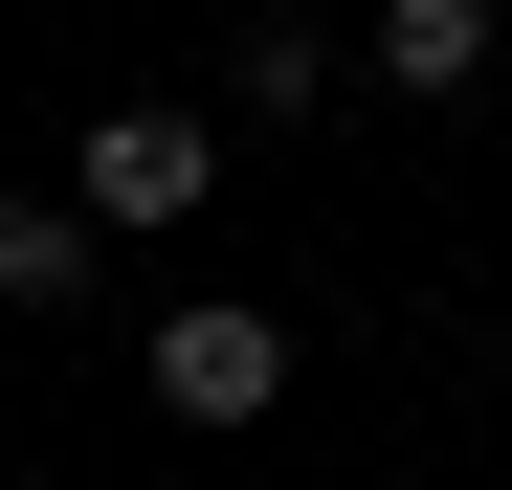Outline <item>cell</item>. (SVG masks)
Returning a JSON list of instances; mask_svg holds the SVG:
<instances>
[{"mask_svg":"<svg viewBox=\"0 0 512 490\" xmlns=\"http://www.w3.org/2000/svg\"><path fill=\"white\" fill-rule=\"evenodd\" d=\"M268 401H290V312H245V290H179V312H156V424L245 446Z\"/></svg>","mask_w":512,"mask_h":490,"instance_id":"1","label":"cell"},{"mask_svg":"<svg viewBox=\"0 0 512 490\" xmlns=\"http://www.w3.org/2000/svg\"><path fill=\"white\" fill-rule=\"evenodd\" d=\"M201 179H223V112H90V156H67L90 223H201Z\"/></svg>","mask_w":512,"mask_h":490,"instance_id":"2","label":"cell"},{"mask_svg":"<svg viewBox=\"0 0 512 490\" xmlns=\"http://www.w3.org/2000/svg\"><path fill=\"white\" fill-rule=\"evenodd\" d=\"M90 245H112L90 201H0V290H23V312H67V290H90Z\"/></svg>","mask_w":512,"mask_h":490,"instance_id":"4","label":"cell"},{"mask_svg":"<svg viewBox=\"0 0 512 490\" xmlns=\"http://www.w3.org/2000/svg\"><path fill=\"white\" fill-rule=\"evenodd\" d=\"M490 67V0H379V90H468Z\"/></svg>","mask_w":512,"mask_h":490,"instance_id":"3","label":"cell"},{"mask_svg":"<svg viewBox=\"0 0 512 490\" xmlns=\"http://www.w3.org/2000/svg\"><path fill=\"white\" fill-rule=\"evenodd\" d=\"M223 90H245V112H312V90H334V45H312V23H245V67H223Z\"/></svg>","mask_w":512,"mask_h":490,"instance_id":"5","label":"cell"}]
</instances>
